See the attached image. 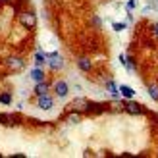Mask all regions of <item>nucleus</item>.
Masks as SVG:
<instances>
[{
	"label": "nucleus",
	"instance_id": "obj_17",
	"mask_svg": "<svg viewBox=\"0 0 158 158\" xmlns=\"http://www.w3.org/2000/svg\"><path fill=\"white\" fill-rule=\"evenodd\" d=\"M135 0H129V2H127V10H133V8H135Z\"/></svg>",
	"mask_w": 158,
	"mask_h": 158
},
{
	"label": "nucleus",
	"instance_id": "obj_16",
	"mask_svg": "<svg viewBox=\"0 0 158 158\" xmlns=\"http://www.w3.org/2000/svg\"><path fill=\"white\" fill-rule=\"evenodd\" d=\"M152 33H154V37L158 39V21H156V23H152Z\"/></svg>",
	"mask_w": 158,
	"mask_h": 158
},
{
	"label": "nucleus",
	"instance_id": "obj_4",
	"mask_svg": "<svg viewBox=\"0 0 158 158\" xmlns=\"http://www.w3.org/2000/svg\"><path fill=\"white\" fill-rule=\"evenodd\" d=\"M68 93H69L68 83L64 81V79H58V81L54 83V94L60 97V98H64V97H68Z\"/></svg>",
	"mask_w": 158,
	"mask_h": 158
},
{
	"label": "nucleus",
	"instance_id": "obj_3",
	"mask_svg": "<svg viewBox=\"0 0 158 158\" xmlns=\"http://www.w3.org/2000/svg\"><path fill=\"white\" fill-rule=\"evenodd\" d=\"M37 106L41 110H50L54 106V98L50 97L48 93H46V94H39V97H37Z\"/></svg>",
	"mask_w": 158,
	"mask_h": 158
},
{
	"label": "nucleus",
	"instance_id": "obj_2",
	"mask_svg": "<svg viewBox=\"0 0 158 158\" xmlns=\"http://www.w3.org/2000/svg\"><path fill=\"white\" fill-rule=\"evenodd\" d=\"M19 23L23 27H27V29H33L35 25H37V18H35V14H31V12H23V14H19Z\"/></svg>",
	"mask_w": 158,
	"mask_h": 158
},
{
	"label": "nucleus",
	"instance_id": "obj_10",
	"mask_svg": "<svg viewBox=\"0 0 158 158\" xmlns=\"http://www.w3.org/2000/svg\"><path fill=\"white\" fill-rule=\"evenodd\" d=\"M118 91H120V94H122L123 98H133V97H135V91L129 89V87H125V85H122Z\"/></svg>",
	"mask_w": 158,
	"mask_h": 158
},
{
	"label": "nucleus",
	"instance_id": "obj_19",
	"mask_svg": "<svg viewBox=\"0 0 158 158\" xmlns=\"http://www.w3.org/2000/svg\"><path fill=\"white\" fill-rule=\"evenodd\" d=\"M0 2H10V0H0Z\"/></svg>",
	"mask_w": 158,
	"mask_h": 158
},
{
	"label": "nucleus",
	"instance_id": "obj_8",
	"mask_svg": "<svg viewBox=\"0 0 158 158\" xmlns=\"http://www.w3.org/2000/svg\"><path fill=\"white\" fill-rule=\"evenodd\" d=\"M77 66H79V69H81V72H91V69H93V62H91L89 58L81 56V58L77 60Z\"/></svg>",
	"mask_w": 158,
	"mask_h": 158
},
{
	"label": "nucleus",
	"instance_id": "obj_18",
	"mask_svg": "<svg viewBox=\"0 0 158 158\" xmlns=\"http://www.w3.org/2000/svg\"><path fill=\"white\" fill-rule=\"evenodd\" d=\"M69 122H79V116L77 114H72V116H69Z\"/></svg>",
	"mask_w": 158,
	"mask_h": 158
},
{
	"label": "nucleus",
	"instance_id": "obj_9",
	"mask_svg": "<svg viewBox=\"0 0 158 158\" xmlns=\"http://www.w3.org/2000/svg\"><path fill=\"white\" fill-rule=\"evenodd\" d=\"M50 91V85H48V81H39L37 85H35V94L39 97V94H46Z\"/></svg>",
	"mask_w": 158,
	"mask_h": 158
},
{
	"label": "nucleus",
	"instance_id": "obj_15",
	"mask_svg": "<svg viewBox=\"0 0 158 158\" xmlns=\"http://www.w3.org/2000/svg\"><path fill=\"white\" fill-rule=\"evenodd\" d=\"M112 27H114V31H123L125 27H127V23H114Z\"/></svg>",
	"mask_w": 158,
	"mask_h": 158
},
{
	"label": "nucleus",
	"instance_id": "obj_5",
	"mask_svg": "<svg viewBox=\"0 0 158 158\" xmlns=\"http://www.w3.org/2000/svg\"><path fill=\"white\" fill-rule=\"evenodd\" d=\"M123 110H125L127 114H133V116H137V114H141V112H143V106H141V104H137V102H133L131 98H127V102H125Z\"/></svg>",
	"mask_w": 158,
	"mask_h": 158
},
{
	"label": "nucleus",
	"instance_id": "obj_12",
	"mask_svg": "<svg viewBox=\"0 0 158 158\" xmlns=\"http://www.w3.org/2000/svg\"><path fill=\"white\" fill-rule=\"evenodd\" d=\"M148 94L152 100H158V83H151L148 85Z\"/></svg>",
	"mask_w": 158,
	"mask_h": 158
},
{
	"label": "nucleus",
	"instance_id": "obj_6",
	"mask_svg": "<svg viewBox=\"0 0 158 158\" xmlns=\"http://www.w3.org/2000/svg\"><path fill=\"white\" fill-rule=\"evenodd\" d=\"M6 64H8L10 69H14V72H19V69H23V66H25L19 56H10V58L6 60Z\"/></svg>",
	"mask_w": 158,
	"mask_h": 158
},
{
	"label": "nucleus",
	"instance_id": "obj_13",
	"mask_svg": "<svg viewBox=\"0 0 158 158\" xmlns=\"http://www.w3.org/2000/svg\"><path fill=\"white\" fill-rule=\"evenodd\" d=\"M106 89L110 91V94H112L114 98H118V94H120V91L116 89V83H114V81H106Z\"/></svg>",
	"mask_w": 158,
	"mask_h": 158
},
{
	"label": "nucleus",
	"instance_id": "obj_11",
	"mask_svg": "<svg viewBox=\"0 0 158 158\" xmlns=\"http://www.w3.org/2000/svg\"><path fill=\"white\" fill-rule=\"evenodd\" d=\"M35 62H37V68H43V64H46V54L39 50L35 54Z\"/></svg>",
	"mask_w": 158,
	"mask_h": 158
},
{
	"label": "nucleus",
	"instance_id": "obj_1",
	"mask_svg": "<svg viewBox=\"0 0 158 158\" xmlns=\"http://www.w3.org/2000/svg\"><path fill=\"white\" fill-rule=\"evenodd\" d=\"M46 64H48L52 72H60L64 68V58H62L60 52H50V54H46Z\"/></svg>",
	"mask_w": 158,
	"mask_h": 158
},
{
	"label": "nucleus",
	"instance_id": "obj_7",
	"mask_svg": "<svg viewBox=\"0 0 158 158\" xmlns=\"http://www.w3.org/2000/svg\"><path fill=\"white\" fill-rule=\"evenodd\" d=\"M29 77H31V81H44V72H43V69L41 68H33V69H31V73H29Z\"/></svg>",
	"mask_w": 158,
	"mask_h": 158
},
{
	"label": "nucleus",
	"instance_id": "obj_14",
	"mask_svg": "<svg viewBox=\"0 0 158 158\" xmlns=\"http://www.w3.org/2000/svg\"><path fill=\"white\" fill-rule=\"evenodd\" d=\"M0 102H2V104H12V94L10 93H0Z\"/></svg>",
	"mask_w": 158,
	"mask_h": 158
}]
</instances>
